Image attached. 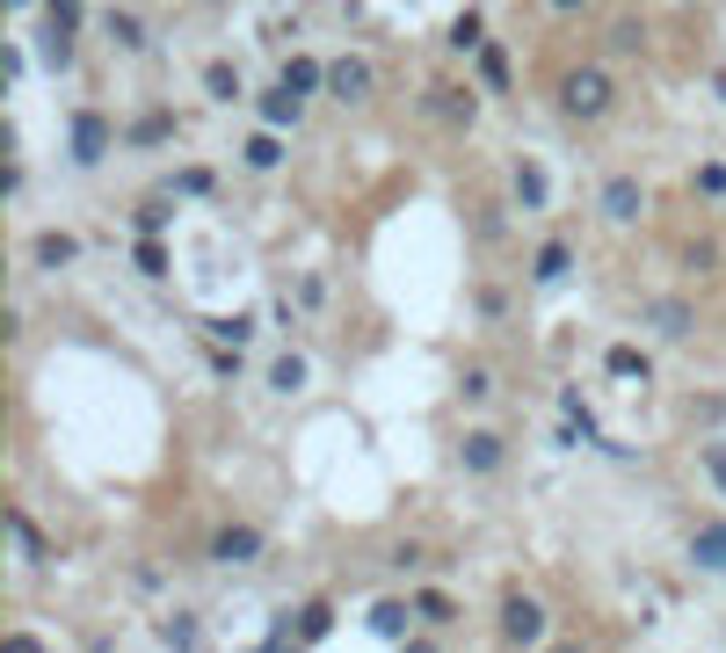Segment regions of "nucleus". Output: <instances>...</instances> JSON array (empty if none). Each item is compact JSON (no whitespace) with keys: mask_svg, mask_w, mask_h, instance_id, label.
Segmentation results:
<instances>
[{"mask_svg":"<svg viewBox=\"0 0 726 653\" xmlns=\"http://www.w3.org/2000/svg\"><path fill=\"white\" fill-rule=\"evenodd\" d=\"M553 103L567 124H604L610 103H618V81H610V66H567L553 87Z\"/></svg>","mask_w":726,"mask_h":653,"instance_id":"f257e3e1","label":"nucleus"},{"mask_svg":"<svg viewBox=\"0 0 726 653\" xmlns=\"http://www.w3.org/2000/svg\"><path fill=\"white\" fill-rule=\"evenodd\" d=\"M494 624H502V646H537V653H545V646H553V639H545V602H537L531 596V588H502V618H494Z\"/></svg>","mask_w":726,"mask_h":653,"instance_id":"f03ea898","label":"nucleus"},{"mask_svg":"<svg viewBox=\"0 0 726 653\" xmlns=\"http://www.w3.org/2000/svg\"><path fill=\"white\" fill-rule=\"evenodd\" d=\"M421 109H429V124H444V131H472V124H480V95H472L466 81H429L421 87Z\"/></svg>","mask_w":726,"mask_h":653,"instance_id":"7ed1b4c3","label":"nucleus"},{"mask_svg":"<svg viewBox=\"0 0 726 653\" xmlns=\"http://www.w3.org/2000/svg\"><path fill=\"white\" fill-rule=\"evenodd\" d=\"M371 87H378V66L363 52H342V58H328V95L342 109H356V103H371Z\"/></svg>","mask_w":726,"mask_h":653,"instance_id":"20e7f679","label":"nucleus"},{"mask_svg":"<svg viewBox=\"0 0 726 653\" xmlns=\"http://www.w3.org/2000/svg\"><path fill=\"white\" fill-rule=\"evenodd\" d=\"M73 131H66V146H73V160H81V168H95V160L109 153V146H117V124L103 117V109H73Z\"/></svg>","mask_w":726,"mask_h":653,"instance_id":"39448f33","label":"nucleus"},{"mask_svg":"<svg viewBox=\"0 0 726 653\" xmlns=\"http://www.w3.org/2000/svg\"><path fill=\"white\" fill-rule=\"evenodd\" d=\"M458 464H466L472 480H494V472L509 464V443L494 429H466V436H458Z\"/></svg>","mask_w":726,"mask_h":653,"instance_id":"423d86ee","label":"nucleus"},{"mask_svg":"<svg viewBox=\"0 0 726 653\" xmlns=\"http://www.w3.org/2000/svg\"><path fill=\"white\" fill-rule=\"evenodd\" d=\"M509 196H516L523 211H545V204H553V174H545V160H531V153L509 160Z\"/></svg>","mask_w":726,"mask_h":653,"instance_id":"0eeeda50","label":"nucleus"},{"mask_svg":"<svg viewBox=\"0 0 726 653\" xmlns=\"http://www.w3.org/2000/svg\"><path fill=\"white\" fill-rule=\"evenodd\" d=\"M604 218H610V225H640V218H647L640 174H604Z\"/></svg>","mask_w":726,"mask_h":653,"instance_id":"6e6552de","label":"nucleus"},{"mask_svg":"<svg viewBox=\"0 0 726 653\" xmlns=\"http://www.w3.org/2000/svg\"><path fill=\"white\" fill-rule=\"evenodd\" d=\"M211 559H218V567H247V559H261V531H255V523H218V531H211Z\"/></svg>","mask_w":726,"mask_h":653,"instance_id":"1a4fd4ad","label":"nucleus"},{"mask_svg":"<svg viewBox=\"0 0 726 653\" xmlns=\"http://www.w3.org/2000/svg\"><path fill=\"white\" fill-rule=\"evenodd\" d=\"M277 87L306 103L312 87H328V58H312V52H284V66H277Z\"/></svg>","mask_w":726,"mask_h":653,"instance_id":"9d476101","label":"nucleus"},{"mask_svg":"<svg viewBox=\"0 0 726 653\" xmlns=\"http://www.w3.org/2000/svg\"><path fill=\"white\" fill-rule=\"evenodd\" d=\"M647 326H654V334H669V342H683V334H691L697 326V312H691V298H654V306H647Z\"/></svg>","mask_w":726,"mask_h":653,"instance_id":"9b49d317","label":"nucleus"},{"mask_svg":"<svg viewBox=\"0 0 726 653\" xmlns=\"http://www.w3.org/2000/svg\"><path fill=\"white\" fill-rule=\"evenodd\" d=\"M472 81H480L487 95H509V87H516V66H509V44H487V52L472 58Z\"/></svg>","mask_w":726,"mask_h":653,"instance_id":"f8f14e48","label":"nucleus"},{"mask_svg":"<svg viewBox=\"0 0 726 653\" xmlns=\"http://www.w3.org/2000/svg\"><path fill=\"white\" fill-rule=\"evenodd\" d=\"M174 131H182V117H174V109H146V117L131 124V131H124V146H139V153H153V146H168Z\"/></svg>","mask_w":726,"mask_h":653,"instance_id":"ddd939ff","label":"nucleus"},{"mask_svg":"<svg viewBox=\"0 0 726 653\" xmlns=\"http://www.w3.org/2000/svg\"><path fill=\"white\" fill-rule=\"evenodd\" d=\"M30 261L36 269H73V261H81V233H36Z\"/></svg>","mask_w":726,"mask_h":653,"instance_id":"4468645a","label":"nucleus"},{"mask_svg":"<svg viewBox=\"0 0 726 653\" xmlns=\"http://www.w3.org/2000/svg\"><path fill=\"white\" fill-rule=\"evenodd\" d=\"M604 371H610V378H624V385H632V378H654V356H647V349H632V342H610L604 349Z\"/></svg>","mask_w":726,"mask_h":653,"instance_id":"2eb2a0df","label":"nucleus"},{"mask_svg":"<svg viewBox=\"0 0 726 653\" xmlns=\"http://www.w3.org/2000/svg\"><path fill=\"white\" fill-rule=\"evenodd\" d=\"M567 269H574V240H567V233H553V240L537 247V261H531V283H559Z\"/></svg>","mask_w":726,"mask_h":653,"instance_id":"dca6fc26","label":"nucleus"},{"mask_svg":"<svg viewBox=\"0 0 726 653\" xmlns=\"http://www.w3.org/2000/svg\"><path fill=\"white\" fill-rule=\"evenodd\" d=\"M261 124H269V131H298V124H306V103H298V95H284V87H269V95H261Z\"/></svg>","mask_w":726,"mask_h":653,"instance_id":"f3484780","label":"nucleus"},{"mask_svg":"<svg viewBox=\"0 0 726 653\" xmlns=\"http://www.w3.org/2000/svg\"><path fill=\"white\" fill-rule=\"evenodd\" d=\"M691 559L705 574H726V523H697V537H691Z\"/></svg>","mask_w":726,"mask_h":653,"instance_id":"a211bd4d","label":"nucleus"},{"mask_svg":"<svg viewBox=\"0 0 726 653\" xmlns=\"http://www.w3.org/2000/svg\"><path fill=\"white\" fill-rule=\"evenodd\" d=\"M204 95L211 103H241V66L233 58H204Z\"/></svg>","mask_w":726,"mask_h":653,"instance_id":"6ab92c4d","label":"nucleus"},{"mask_svg":"<svg viewBox=\"0 0 726 653\" xmlns=\"http://www.w3.org/2000/svg\"><path fill=\"white\" fill-rule=\"evenodd\" d=\"M196 639H204V624H196V610H174V618L160 624V646H168V653H196Z\"/></svg>","mask_w":726,"mask_h":653,"instance_id":"aec40b11","label":"nucleus"},{"mask_svg":"<svg viewBox=\"0 0 726 653\" xmlns=\"http://www.w3.org/2000/svg\"><path fill=\"white\" fill-rule=\"evenodd\" d=\"M450 52H472V58L487 52V15H480V8H466V15L450 22Z\"/></svg>","mask_w":726,"mask_h":653,"instance_id":"412c9836","label":"nucleus"},{"mask_svg":"<svg viewBox=\"0 0 726 653\" xmlns=\"http://www.w3.org/2000/svg\"><path fill=\"white\" fill-rule=\"evenodd\" d=\"M241 153H247V168H255V174H277V168H284V138H277V131H255Z\"/></svg>","mask_w":726,"mask_h":653,"instance_id":"4be33fe9","label":"nucleus"},{"mask_svg":"<svg viewBox=\"0 0 726 653\" xmlns=\"http://www.w3.org/2000/svg\"><path fill=\"white\" fill-rule=\"evenodd\" d=\"M8 531H15V552H22V559H44V552H52V545H44V531H36V516H30V509H15V516H8Z\"/></svg>","mask_w":726,"mask_h":653,"instance_id":"5701e85b","label":"nucleus"},{"mask_svg":"<svg viewBox=\"0 0 726 653\" xmlns=\"http://www.w3.org/2000/svg\"><path fill=\"white\" fill-rule=\"evenodd\" d=\"M371 632H378V639H399V632H407V602H399V596L371 602Z\"/></svg>","mask_w":726,"mask_h":653,"instance_id":"b1692460","label":"nucleus"},{"mask_svg":"<svg viewBox=\"0 0 726 653\" xmlns=\"http://www.w3.org/2000/svg\"><path fill=\"white\" fill-rule=\"evenodd\" d=\"M168 190H174V196H211V190H218V174L190 160V168H174V174H168Z\"/></svg>","mask_w":726,"mask_h":653,"instance_id":"393cba45","label":"nucleus"},{"mask_svg":"<svg viewBox=\"0 0 726 653\" xmlns=\"http://www.w3.org/2000/svg\"><path fill=\"white\" fill-rule=\"evenodd\" d=\"M691 190L705 196V204H726V160H697V174H691Z\"/></svg>","mask_w":726,"mask_h":653,"instance_id":"a878e982","label":"nucleus"},{"mask_svg":"<svg viewBox=\"0 0 726 653\" xmlns=\"http://www.w3.org/2000/svg\"><path fill=\"white\" fill-rule=\"evenodd\" d=\"M415 610H421L429 624H450V618H458V602H450L444 588H415Z\"/></svg>","mask_w":726,"mask_h":653,"instance_id":"bb28decb","label":"nucleus"},{"mask_svg":"<svg viewBox=\"0 0 726 653\" xmlns=\"http://www.w3.org/2000/svg\"><path fill=\"white\" fill-rule=\"evenodd\" d=\"M269 385H277V393H298V385H306V356H298V349L277 356V363H269Z\"/></svg>","mask_w":726,"mask_h":653,"instance_id":"cd10ccee","label":"nucleus"},{"mask_svg":"<svg viewBox=\"0 0 726 653\" xmlns=\"http://www.w3.org/2000/svg\"><path fill=\"white\" fill-rule=\"evenodd\" d=\"M610 44H618V52H647V22L640 15H618V22H610Z\"/></svg>","mask_w":726,"mask_h":653,"instance_id":"c85d7f7f","label":"nucleus"},{"mask_svg":"<svg viewBox=\"0 0 726 653\" xmlns=\"http://www.w3.org/2000/svg\"><path fill=\"white\" fill-rule=\"evenodd\" d=\"M472 233H480V247H502L509 218H502V211H494V204H480V211H472Z\"/></svg>","mask_w":726,"mask_h":653,"instance_id":"c756f323","label":"nucleus"},{"mask_svg":"<svg viewBox=\"0 0 726 653\" xmlns=\"http://www.w3.org/2000/svg\"><path fill=\"white\" fill-rule=\"evenodd\" d=\"M328 624H334L328 602H306V610H298V639H328Z\"/></svg>","mask_w":726,"mask_h":653,"instance_id":"7c9ffc66","label":"nucleus"},{"mask_svg":"<svg viewBox=\"0 0 726 653\" xmlns=\"http://www.w3.org/2000/svg\"><path fill=\"white\" fill-rule=\"evenodd\" d=\"M131 261H139V276H168V247H160V240H139Z\"/></svg>","mask_w":726,"mask_h":653,"instance_id":"2f4dec72","label":"nucleus"},{"mask_svg":"<svg viewBox=\"0 0 726 653\" xmlns=\"http://www.w3.org/2000/svg\"><path fill=\"white\" fill-rule=\"evenodd\" d=\"M109 36H117L124 52H139V44H146V22L139 15H109Z\"/></svg>","mask_w":726,"mask_h":653,"instance_id":"473e14b6","label":"nucleus"},{"mask_svg":"<svg viewBox=\"0 0 726 653\" xmlns=\"http://www.w3.org/2000/svg\"><path fill=\"white\" fill-rule=\"evenodd\" d=\"M472 306H480V320H502V312H509V291H502V283H480V291H472Z\"/></svg>","mask_w":726,"mask_h":653,"instance_id":"72a5a7b5","label":"nucleus"},{"mask_svg":"<svg viewBox=\"0 0 726 653\" xmlns=\"http://www.w3.org/2000/svg\"><path fill=\"white\" fill-rule=\"evenodd\" d=\"M712 261H719V240H712V233H697V240L683 247V269H712Z\"/></svg>","mask_w":726,"mask_h":653,"instance_id":"f704fd0d","label":"nucleus"},{"mask_svg":"<svg viewBox=\"0 0 726 653\" xmlns=\"http://www.w3.org/2000/svg\"><path fill=\"white\" fill-rule=\"evenodd\" d=\"M691 414L712 429V421H726V399H719V393H691Z\"/></svg>","mask_w":726,"mask_h":653,"instance_id":"c9c22d12","label":"nucleus"},{"mask_svg":"<svg viewBox=\"0 0 726 653\" xmlns=\"http://www.w3.org/2000/svg\"><path fill=\"white\" fill-rule=\"evenodd\" d=\"M328 306V283H320V276H306V283H298V312H320Z\"/></svg>","mask_w":726,"mask_h":653,"instance_id":"e433bc0d","label":"nucleus"},{"mask_svg":"<svg viewBox=\"0 0 726 653\" xmlns=\"http://www.w3.org/2000/svg\"><path fill=\"white\" fill-rule=\"evenodd\" d=\"M160 225H168V204H160V196H153V204H139V233H146V240H153Z\"/></svg>","mask_w":726,"mask_h":653,"instance_id":"4c0bfd02","label":"nucleus"},{"mask_svg":"<svg viewBox=\"0 0 726 653\" xmlns=\"http://www.w3.org/2000/svg\"><path fill=\"white\" fill-rule=\"evenodd\" d=\"M0 653H44V639H36V632H8V639H0Z\"/></svg>","mask_w":726,"mask_h":653,"instance_id":"58836bf2","label":"nucleus"},{"mask_svg":"<svg viewBox=\"0 0 726 653\" xmlns=\"http://www.w3.org/2000/svg\"><path fill=\"white\" fill-rule=\"evenodd\" d=\"M705 472H712V486L726 494V443H712V450H705Z\"/></svg>","mask_w":726,"mask_h":653,"instance_id":"ea45409f","label":"nucleus"},{"mask_svg":"<svg viewBox=\"0 0 726 653\" xmlns=\"http://www.w3.org/2000/svg\"><path fill=\"white\" fill-rule=\"evenodd\" d=\"M545 653H588V646H581V639H553V646H545Z\"/></svg>","mask_w":726,"mask_h":653,"instance_id":"a19ab883","label":"nucleus"},{"mask_svg":"<svg viewBox=\"0 0 726 653\" xmlns=\"http://www.w3.org/2000/svg\"><path fill=\"white\" fill-rule=\"evenodd\" d=\"M399 653H444V646H429V639H407V646H399Z\"/></svg>","mask_w":726,"mask_h":653,"instance_id":"79ce46f5","label":"nucleus"}]
</instances>
